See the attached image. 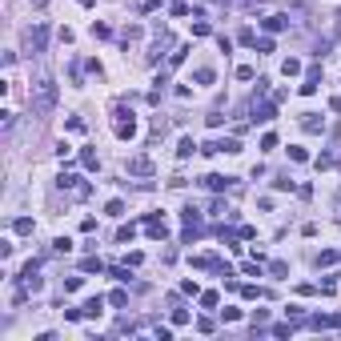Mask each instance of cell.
I'll return each mask as SVG.
<instances>
[{"label":"cell","instance_id":"14","mask_svg":"<svg viewBox=\"0 0 341 341\" xmlns=\"http://www.w3.org/2000/svg\"><path fill=\"white\" fill-rule=\"evenodd\" d=\"M285 24H289V20H285L281 12H273V16H265V32H281Z\"/></svg>","mask_w":341,"mask_h":341},{"label":"cell","instance_id":"19","mask_svg":"<svg viewBox=\"0 0 341 341\" xmlns=\"http://www.w3.org/2000/svg\"><path fill=\"white\" fill-rule=\"evenodd\" d=\"M133 237H137V225H120L116 229V245H129Z\"/></svg>","mask_w":341,"mask_h":341},{"label":"cell","instance_id":"46","mask_svg":"<svg viewBox=\"0 0 341 341\" xmlns=\"http://www.w3.org/2000/svg\"><path fill=\"white\" fill-rule=\"evenodd\" d=\"M289 161H309V153H305V149H297V145H293V149H289Z\"/></svg>","mask_w":341,"mask_h":341},{"label":"cell","instance_id":"25","mask_svg":"<svg viewBox=\"0 0 341 341\" xmlns=\"http://www.w3.org/2000/svg\"><path fill=\"white\" fill-rule=\"evenodd\" d=\"M12 229H16V233H32V217H16V221H12Z\"/></svg>","mask_w":341,"mask_h":341},{"label":"cell","instance_id":"49","mask_svg":"<svg viewBox=\"0 0 341 341\" xmlns=\"http://www.w3.org/2000/svg\"><path fill=\"white\" fill-rule=\"evenodd\" d=\"M157 341H173V329H169V325H157Z\"/></svg>","mask_w":341,"mask_h":341},{"label":"cell","instance_id":"11","mask_svg":"<svg viewBox=\"0 0 341 341\" xmlns=\"http://www.w3.org/2000/svg\"><path fill=\"white\" fill-rule=\"evenodd\" d=\"M193 153H197V141H193V137H181V145H177V157L185 161V157H193Z\"/></svg>","mask_w":341,"mask_h":341},{"label":"cell","instance_id":"26","mask_svg":"<svg viewBox=\"0 0 341 341\" xmlns=\"http://www.w3.org/2000/svg\"><path fill=\"white\" fill-rule=\"evenodd\" d=\"M185 53H189L185 45H181V49H173V53H169V68H177V64H185Z\"/></svg>","mask_w":341,"mask_h":341},{"label":"cell","instance_id":"21","mask_svg":"<svg viewBox=\"0 0 341 341\" xmlns=\"http://www.w3.org/2000/svg\"><path fill=\"white\" fill-rule=\"evenodd\" d=\"M80 269H84V273H101V269H105V261H101V257H84V261H80Z\"/></svg>","mask_w":341,"mask_h":341},{"label":"cell","instance_id":"30","mask_svg":"<svg viewBox=\"0 0 341 341\" xmlns=\"http://www.w3.org/2000/svg\"><path fill=\"white\" fill-rule=\"evenodd\" d=\"M76 181H80V177H72V173H60V177H57L60 189H76Z\"/></svg>","mask_w":341,"mask_h":341},{"label":"cell","instance_id":"3","mask_svg":"<svg viewBox=\"0 0 341 341\" xmlns=\"http://www.w3.org/2000/svg\"><path fill=\"white\" fill-rule=\"evenodd\" d=\"M113 133L120 137V141H133V137H137V116H133V113H124V109H116Z\"/></svg>","mask_w":341,"mask_h":341},{"label":"cell","instance_id":"10","mask_svg":"<svg viewBox=\"0 0 341 341\" xmlns=\"http://www.w3.org/2000/svg\"><path fill=\"white\" fill-rule=\"evenodd\" d=\"M101 309H105V297H89V301L80 305V313H84V317H101Z\"/></svg>","mask_w":341,"mask_h":341},{"label":"cell","instance_id":"18","mask_svg":"<svg viewBox=\"0 0 341 341\" xmlns=\"http://www.w3.org/2000/svg\"><path fill=\"white\" fill-rule=\"evenodd\" d=\"M217 153H241V141H237V137H225V141H217Z\"/></svg>","mask_w":341,"mask_h":341},{"label":"cell","instance_id":"39","mask_svg":"<svg viewBox=\"0 0 341 341\" xmlns=\"http://www.w3.org/2000/svg\"><path fill=\"white\" fill-rule=\"evenodd\" d=\"M53 249H57V253H68V249H72V241H68V237H57V241H53Z\"/></svg>","mask_w":341,"mask_h":341},{"label":"cell","instance_id":"45","mask_svg":"<svg viewBox=\"0 0 341 341\" xmlns=\"http://www.w3.org/2000/svg\"><path fill=\"white\" fill-rule=\"evenodd\" d=\"M261 149H265V153H269V149H277V137H273V133H265V137H261Z\"/></svg>","mask_w":341,"mask_h":341},{"label":"cell","instance_id":"27","mask_svg":"<svg viewBox=\"0 0 341 341\" xmlns=\"http://www.w3.org/2000/svg\"><path fill=\"white\" fill-rule=\"evenodd\" d=\"M217 301H221V297H217L213 289H209V293H201V309H217Z\"/></svg>","mask_w":341,"mask_h":341},{"label":"cell","instance_id":"6","mask_svg":"<svg viewBox=\"0 0 341 341\" xmlns=\"http://www.w3.org/2000/svg\"><path fill=\"white\" fill-rule=\"evenodd\" d=\"M145 233H149L153 241H165V237H169V225H165L157 213H149V217H145Z\"/></svg>","mask_w":341,"mask_h":341},{"label":"cell","instance_id":"35","mask_svg":"<svg viewBox=\"0 0 341 341\" xmlns=\"http://www.w3.org/2000/svg\"><path fill=\"white\" fill-rule=\"evenodd\" d=\"M105 213H109V217H124V201H109Z\"/></svg>","mask_w":341,"mask_h":341},{"label":"cell","instance_id":"41","mask_svg":"<svg viewBox=\"0 0 341 341\" xmlns=\"http://www.w3.org/2000/svg\"><path fill=\"white\" fill-rule=\"evenodd\" d=\"M181 293H189V297H201V289H197V281H181Z\"/></svg>","mask_w":341,"mask_h":341},{"label":"cell","instance_id":"23","mask_svg":"<svg viewBox=\"0 0 341 341\" xmlns=\"http://www.w3.org/2000/svg\"><path fill=\"white\" fill-rule=\"evenodd\" d=\"M80 165H84V169H97L101 161H97V153H93V149H80Z\"/></svg>","mask_w":341,"mask_h":341},{"label":"cell","instance_id":"32","mask_svg":"<svg viewBox=\"0 0 341 341\" xmlns=\"http://www.w3.org/2000/svg\"><path fill=\"white\" fill-rule=\"evenodd\" d=\"M333 261H337L333 249H321V253H317V265H333Z\"/></svg>","mask_w":341,"mask_h":341},{"label":"cell","instance_id":"9","mask_svg":"<svg viewBox=\"0 0 341 341\" xmlns=\"http://www.w3.org/2000/svg\"><path fill=\"white\" fill-rule=\"evenodd\" d=\"M253 113H257V120H273L277 116V101H265V105L253 101Z\"/></svg>","mask_w":341,"mask_h":341},{"label":"cell","instance_id":"1","mask_svg":"<svg viewBox=\"0 0 341 341\" xmlns=\"http://www.w3.org/2000/svg\"><path fill=\"white\" fill-rule=\"evenodd\" d=\"M28 105H32V113L36 116H49L53 113V105H57V80H36L32 84V93H28Z\"/></svg>","mask_w":341,"mask_h":341},{"label":"cell","instance_id":"33","mask_svg":"<svg viewBox=\"0 0 341 341\" xmlns=\"http://www.w3.org/2000/svg\"><path fill=\"white\" fill-rule=\"evenodd\" d=\"M241 269H245V273H249V277H261V261H257V257H253V261H245V265H241Z\"/></svg>","mask_w":341,"mask_h":341},{"label":"cell","instance_id":"16","mask_svg":"<svg viewBox=\"0 0 341 341\" xmlns=\"http://www.w3.org/2000/svg\"><path fill=\"white\" fill-rule=\"evenodd\" d=\"M241 297H245V301H261V297H269V293L257 289V285H241Z\"/></svg>","mask_w":341,"mask_h":341},{"label":"cell","instance_id":"8","mask_svg":"<svg viewBox=\"0 0 341 341\" xmlns=\"http://www.w3.org/2000/svg\"><path fill=\"white\" fill-rule=\"evenodd\" d=\"M301 129H305V133H325V116L321 113H305L301 116Z\"/></svg>","mask_w":341,"mask_h":341},{"label":"cell","instance_id":"48","mask_svg":"<svg viewBox=\"0 0 341 341\" xmlns=\"http://www.w3.org/2000/svg\"><path fill=\"white\" fill-rule=\"evenodd\" d=\"M273 185H277V189H281V193H285V189H293V177H289V173H285V177H277V181H273Z\"/></svg>","mask_w":341,"mask_h":341},{"label":"cell","instance_id":"44","mask_svg":"<svg viewBox=\"0 0 341 341\" xmlns=\"http://www.w3.org/2000/svg\"><path fill=\"white\" fill-rule=\"evenodd\" d=\"M68 133H84V120L80 116H68Z\"/></svg>","mask_w":341,"mask_h":341},{"label":"cell","instance_id":"47","mask_svg":"<svg viewBox=\"0 0 341 341\" xmlns=\"http://www.w3.org/2000/svg\"><path fill=\"white\" fill-rule=\"evenodd\" d=\"M12 120H16V116H12V113H8V109H4V113H0V129L8 133V129H12Z\"/></svg>","mask_w":341,"mask_h":341},{"label":"cell","instance_id":"7","mask_svg":"<svg viewBox=\"0 0 341 341\" xmlns=\"http://www.w3.org/2000/svg\"><path fill=\"white\" fill-rule=\"evenodd\" d=\"M229 185H233V177H221V173H209V177H205V189H209V193H225Z\"/></svg>","mask_w":341,"mask_h":341},{"label":"cell","instance_id":"34","mask_svg":"<svg viewBox=\"0 0 341 341\" xmlns=\"http://www.w3.org/2000/svg\"><path fill=\"white\" fill-rule=\"evenodd\" d=\"M189 321V309H181V305H173V325H185Z\"/></svg>","mask_w":341,"mask_h":341},{"label":"cell","instance_id":"12","mask_svg":"<svg viewBox=\"0 0 341 341\" xmlns=\"http://www.w3.org/2000/svg\"><path fill=\"white\" fill-rule=\"evenodd\" d=\"M181 221H185V225H201V209H197V205H185V209H181Z\"/></svg>","mask_w":341,"mask_h":341},{"label":"cell","instance_id":"28","mask_svg":"<svg viewBox=\"0 0 341 341\" xmlns=\"http://www.w3.org/2000/svg\"><path fill=\"white\" fill-rule=\"evenodd\" d=\"M213 329H217L213 317H197V333H213Z\"/></svg>","mask_w":341,"mask_h":341},{"label":"cell","instance_id":"24","mask_svg":"<svg viewBox=\"0 0 341 341\" xmlns=\"http://www.w3.org/2000/svg\"><path fill=\"white\" fill-rule=\"evenodd\" d=\"M293 329H297V325H293V321H281V325H273V329H269V333H273V337H289V333H293Z\"/></svg>","mask_w":341,"mask_h":341},{"label":"cell","instance_id":"38","mask_svg":"<svg viewBox=\"0 0 341 341\" xmlns=\"http://www.w3.org/2000/svg\"><path fill=\"white\" fill-rule=\"evenodd\" d=\"M257 45V53H273V36H261V40H253Z\"/></svg>","mask_w":341,"mask_h":341},{"label":"cell","instance_id":"50","mask_svg":"<svg viewBox=\"0 0 341 341\" xmlns=\"http://www.w3.org/2000/svg\"><path fill=\"white\" fill-rule=\"evenodd\" d=\"M141 8H145V12H157V8H161V0H145Z\"/></svg>","mask_w":341,"mask_h":341},{"label":"cell","instance_id":"17","mask_svg":"<svg viewBox=\"0 0 341 341\" xmlns=\"http://www.w3.org/2000/svg\"><path fill=\"white\" fill-rule=\"evenodd\" d=\"M285 313H289V321H293V325H309V317H305V309H301V305H289Z\"/></svg>","mask_w":341,"mask_h":341},{"label":"cell","instance_id":"5","mask_svg":"<svg viewBox=\"0 0 341 341\" xmlns=\"http://www.w3.org/2000/svg\"><path fill=\"white\" fill-rule=\"evenodd\" d=\"M129 173H133V177H153V157H149V153L129 157Z\"/></svg>","mask_w":341,"mask_h":341},{"label":"cell","instance_id":"4","mask_svg":"<svg viewBox=\"0 0 341 341\" xmlns=\"http://www.w3.org/2000/svg\"><path fill=\"white\" fill-rule=\"evenodd\" d=\"M309 329H341V313H313L309 317Z\"/></svg>","mask_w":341,"mask_h":341},{"label":"cell","instance_id":"13","mask_svg":"<svg viewBox=\"0 0 341 341\" xmlns=\"http://www.w3.org/2000/svg\"><path fill=\"white\" fill-rule=\"evenodd\" d=\"M249 325H253V333H261V329L269 325V309H257V313L249 317Z\"/></svg>","mask_w":341,"mask_h":341},{"label":"cell","instance_id":"37","mask_svg":"<svg viewBox=\"0 0 341 341\" xmlns=\"http://www.w3.org/2000/svg\"><path fill=\"white\" fill-rule=\"evenodd\" d=\"M209 32H213L209 20H197V24H193V36H209Z\"/></svg>","mask_w":341,"mask_h":341},{"label":"cell","instance_id":"29","mask_svg":"<svg viewBox=\"0 0 341 341\" xmlns=\"http://www.w3.org/2000/svg\"><path fill=\"white\" fill-rule=\"evenodd\" d=\"M169 12H173V16H189V0H173Z\"/></svg>","mask_w":341,"mask_h":341},{"label":"cell","instance_id":"40","mask_svg":"<svg viewBox=\"0 0 341 341\" xmlns=\"http://www.w3.org/2000/svg\"><path fill=\"white\" fill-rule=\"evenodd\" d=\"M269 273H273V277H285V273H289V265H285V261H273V265H269Z\"/></svg>","mask_w":341,"mask_h":341},{"label":"cell","instance_id":"31","mask_svg":"<svg viewBox=\"0 0 341 341\" xmlns=\"http://www.w3.org/2000/svg\"><path fill=\"white\" fill-rule=\"evenodd\" d=\"M317 93V76H305V84H301V97H313Z\"/></svg>","mask_w":341,"mask_h":341},{"label":"cell","instance_id":"20","mask_svg":"<svg viewBox=\"0 0 341 341\" xmlns=\"http://www.w3.org/2000/svg\"><path fill=\"white\" fill-rule=\"evenodd\" d=\"M281 72H285V76H297V72H301V60H297V57H285L281 60Z\"/></svg>","mask_w":341,"mask_h":341},{"label":"cell","instance_id":"15","mask_svg":"<svg viewBox=\"0 0 341 341\" xmlns=\"http://www.w3.org/2000/svg\"><path fill=\"white\" fill-rule=\"evenodd\" d=\"M213 76H217V72H213L209 64H201V68L193 72V80H197V84H213Z\"/></svg>","mask_w":341,"mask_h":341},{"label":"cell","instance_id":"43","mask_svg":"<svg viewBox=\"0 0 341 341\" xmlns=\"http://www.w3.org/2000/svg\"><path fill=\"white\" fill-rule=\"evenodd\" d=\"M237 80H253V68L249 64H237Z\"/></svg>","mask_w":341,"mask_h":341},{"label":"cell","instance_id":"42","mask_svg":"<svg viewBox=\"0 0 341 341\" xmlns=\"http://www.w3.org/2000/svg\"><path fill=\"white\" fill-rule=\"evenodd\" d=\"M80 285H84V277H68V281H64V293H76Z\"/></svg>","mask_w":341,"mask_h":341},{"label":"cell","instance_id":"22","mask_svg":"<svg viewBox=\"0 0 341 341\" xmlns=\"http://www.w3.org/2000/svg\"><path fill=\"white\" fill-rule=\"evenodd\" d=\"M109 305L124 309V305H129V293H124V289H113V293H109Z\"/></svg>","mask_w":341,"mask_h":341},{"label":"cell","instance_id":"36","mask_svg":"<svg viewBox=\"0 0 341 341\" xmlns=\"http://www.w3.org/2000/svg\"><path fill=\"white\" fill-rule=\"evenodd\" d=\"M93 36H97V40H105V36H113V28H109V24H93Z\"/></svg>","mask_w":341,"mask_h":341},{"label":"cell","instance_id":"2","mask_svg":"<svg viewBox=\"0 0 341 341\" xmlns=\"http://www.w3.org/2000/svg\"><path fill=\"white\" fill-rule=\"evenodd\" d=\"M45 45H49V28L36 20L32 28H24V49L28 53H45Z\"/></svg>","mask_w":341,"mask_h":341},{"label":"cell","instance_id":"51","mask_svg":"<svg viewBox=\"0 0 341 341\" xmlns=\"http://www.w3.org/2000/svg\"><path fill=\"white\" fill-rule=\"evenodd\" d=\"M80 4H84V8H89V4H97V0H80Z\"/></svg>","mask_w":341,"mask_h":341}]
</instances>
